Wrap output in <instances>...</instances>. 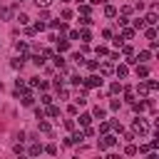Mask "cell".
<instances>
[{
	"mask_svg": "<svg viewBox=\"0 0 159 159\" xmlns=\"http://www.w3.org/2000/svg\"><path fill=\"white\" fill-rule=\"evenodd\" d=\"M104 114H107V112H104L102 107H94V109H92V117H97V119H104Z\"/></svg>",
	"mask_w": 159,
	"mask_h": 159,
	"instance_id": "cell-15",
	"label": "cell"
},
{
	"mask_svg": "<svg viewBox=\"0 0 159 159\" xmlns=\"http://www.w3.org/2000/svg\"><path fill=\"white\" fill-rule=\"evenodd\" d=\"M144 35H147V40H154V37H157V30L149 27V30H144Z\"/></svg>",
	"mask_w": 159,
	"mask_h": 159,
	"instance_id": "cell-27",
	"label": "cell"
},
{
	"mask_svg": "<svg viewBox=\"0 0 159 159\" xmlns=\"http://www.w3.org/2000/svg\"><path fill=\"white\" fill-rule=\"evenodd\" d=\"M149 57H152V52H149V50H142V52H139V55H137L134 60H137V62H147Z\"/></svg>",
	"mask_w": 159,
	"mask_h": 159,
	"instance_id": "cell-6",
	"label": "cell"
},
{
	"mask_svg": "<svg viewBox=\"0 0 159 159\" xmlns=\"http://www.w3.org/2000/svg\"><path fill=\"white\" fill-rule=\"evenodd\" d=\"M109 92H112V94H119V92H122V84H119V82H112V84H109Z\"/></svg>",
	"mask_w": 159,
	"mask_h": 159,
	"instance_id": "cell-18",
	"label": "cell"
},
{
	"mask_svg": "<svg viewBox=\"0 0 159 159\" xmlns=\"http://www.w3.org/2000/svg\"><path fill=\"white\" fill-rule=\"evenodd\" d=\"M94 52L102 57V55H107V47H104V45H97V47H94Z\"/></svg>",
	"mask_w": 159,
	"mask_h": 159,
	"instance_id": "cell-32",
	"label": "cell"
},
{
	"mask_svg": "<svg viewBox=\"0 0 159 159\" xmlns=\"http://www.w3.org/2000/svg\"><path fill=\"white\" fill-rule=\"evenodd\" d=\"M17 22H20V25H27V22H30V17H27L25 12H20V15H17Z\"/></svg>",
	"mask_w": 159,
	"mask_h": 159,
	"instance_id": "cell-25",
	"label": "cell"
},
{
	"mask_svg": "<svg viewBox=\"0 0 159 159\" xmlns=\"http://www.w3.org/2000/svg\"><path fill=\"white\" fill-rule=\"evenodd\" d=\"M45 27H47V22H45V20H37V22H35V30H37V32H42Z\"/></svg>",
	"mask_w": 159,
	"mask_h": 159,
	"instance_id": "cell-26",
	"label": "cell"
},
{
	"mask_svg": "<svg viewBox=\"0 0 159 159\" xmlns=\"http://www.w3.org/2000/svg\"><path fill=\"white\" fill-rule=\"evenodd\" d=\"M52 60H55V67H57V70H65V57H62V55H55Z\"/></svg>",
	"mask_w": 159,
	"mask_h": 159,
	"instance_id": "cell-9",
	"label": "cell"
},
{
	"mask_svg": "<svg viewBox=\"0 0 159 159\" xmlns=\"http://www.w3.org/2000/svg\"><path fill=\"white\" fill-rule=\"evenodd\" d=\"M99 70H102V75H112V72H114V70H112V65H107V62H104Z\"/></svg>",
	"mask_w": 159,
	"mask_h": 159,
	"instance_id": "cell-28",
	"label": "cell"
},
{
	"mask_svg": "<svg viewBox=\"0 0 159 159\" xmlns=\"http://www.w3.org/2000/svg\"><path fill=\"white\" fill-rule=\"evenodd\" d=\"M124 154H129V157L137 154V147H134V144H127V147H124Z\"/></svg>",
	"mask_w": 159,
	"mask_h": 159,
	"instance_id": "cell-29",
	"label": "cell"
},
{
	"mask_svg": "<svg viewBox=\"0 0 159 159\" xmlns=\"http://www.w3.org/2000/svg\"><path fill=\"white\" fill-rule=\"evenodd\" d=\"M122 52H124V55H127V57H132V55H134V50H132V47H129V45H122Z\"/></svg>",
	"mask_w": 159,
	"mask_h": 159,
	"instance_id": "cell-33",
	"label": "cell"
},
{
	"mask_svg": "<svg viewBox=\"0 0 159 159\" xmlns=\"http://www.w3.org/2000/svg\"><path fill=\"white\" fill-rule=\"evenodd\" d=\"M119 104H122L119 99H112V102H109V109H112V112H117V109H119Z\"/></svg>",
	"mask_w": 159,
	"mask_h": 159,
	"instance_id": "cell-35",
	"label": "cell"
},
{
	"mask_svg": "<svg viewBox=\"0 0 159 159\" xmlns=\"http://www.w3.org/2000/svg\"><path fill=\"white\" fill-rule=\"evenodd\" d=\"M72 62H75V65H84V55L75 52V55H72Z\"/></svg>",
	"mask_w": 159,
	"mask_h": 159,
	"instance_id": "cell-17",
	"label": "cell"
},
{
	"mask_svg": "<svg viewBox=\"0 0 159 159\" xmlns=\"http://www.w3.org/2000/svg\"><path fill=\"white\" fill-rule=\"evenodd\" d=\"M0 15H2L5 20H10V17H12V7H2V10H0Z\"/></svg>",
	"mask_w": 159,
	"mask_h": 159,
	"instance_id": "cell-20",
	"label": "cell"
},
{
	"mask_svg": "<svg viewBox=\"0 0 159 159\" xmlns=\"http://www.w3.org/2000/svg\"><path fill=\"white\" fill-rule=\"evenodd\" d=\"M137 75H139V77H149V70H147L144 65H139V67H137Z\"/></svg>",
	"mask_w": 159,
	"mask_h": 159,
	"instance_id": "cell-23",
	"label": "cell"
},
{
	"mask_svg": "<svg viewBox=\"0 0 159 159\" xmlns=\"http://www.w3.org/2000/svg\"><path fill=\"white\" fill-rule=\"evenodd\" d=\"M132 107H134V112H139V114H142V109H144V102H134Z\"/></svg>",
	"mask_w": 159,
	"mask_h": 159,
	"instance_id": "cell-38",
	"label": "cell"
},
{
	"mask_svg": "<svg viewBox=\"0 0 159 159\" xmlns=\"http://www.w3.org/2000/svg\"><path fill=\"white\" fill-rule=\"evenodd\" d=\"M22 65H25V57H12V62H10L12 70H22Z\"/></svg>",
	"mask_w": 159,
	"mask_h": 159,
	"instance_id": "cell-4",
	"label": "cell"
},
{
	"mask_svg": "<svg viewBox=\"0 0 159 159\" xmlns=\"http://www.w3.org/2000/svg\"><path fill=\"white\" fill-rule=\"evenodd\" d=\"M102 82H104V80H102V75H89L87 80H82V84H84V87H102Z\"/></svg>",
	"mask_w": 159,
	"mask_h": 159,
	"instance_id": "cell-1",
	"label": "cell"
},
{
	"mask_svg": "<svg viewBox=\"0 0 159 159\" xmlns=\"http://www.w3.org/2000/svg\"><path fill=\"white\" fill-rule=\"evenodd\" d=\"M87 67H89V70H97L99 65H97V60H87Z\"/></svg>",
	"mask_w": 159,
	"mask_h": 159,
	"instance_id": "cell-42",
	"label": "cell"
},
{
	"mask_svg": "<svg viewBox=\"0 0 159 159\" xmlns=\"http://www.w3.org/2000/svg\"><path fill=\"white\" fill-rule=\"evenodd\" d=\"M50 129H52V127H50V122H45V119H40V132H45V134H47Z\"/></svg>",
	"mask_w": 159,
	"mask_h": 159,
	"instance_id": "cell-24",
	"label": "cell"
},
{
	"mask_svg": "<svg viewBox=\"0 0 159 159\" xmlns=\"http://www.w3.org/2000/svg\"><path fill=\"white\" fill-rule=\"evenodd\" d=\"M114 75H117V77H127V75H129V67H127V65H117Z\"/></svg>",
	"mask_w": 159,
	"mask_h": 159,
	"instance_id": "cell-5",
	"label": "cell"
},
{
	"mask_svg": "<svg viewBox=\"0 0 159 159\" xmlns=\"http://www.w3.org/2000/svg\"><path fill=\"white\" fill-rule=\"evenodd\" d=\"M80 12H82V15H89V5H87V2H80Z\"/></svg>",
	"mask_w": 159,
	"mask_h": 159,
	"instance_id": "cell-30",
	"label": "cell"
},
{
	"mask_svg": "<svg viewBox=\"0 0 159 159\" xmlns=\"http://www.w3.org/2000/svg\"><path fill=\"white\" fill-rule=\"evenodd\" d=\"M82 139H84V134H82V132H77V134H72V142H75V144H80Z\"/></svg>",
	"mask_w": 159,
	"mask_h": 159,
	"instance_id": "cell-36",
	"label": "cell"
},
{
	"mask_svg": "<svg viewBox=\"0 0 159 159\" xmlns=\"http://www.w3.org/2000/svg\"><path fill=\"white\" fill-rule=\"evenodd\" d=\"M147 87H149V92H154L159 84H157V80H149V82H147Z\"/></svg>",
	"mask_w": 159,
	"mask_h": 159,
	"instance_id": "cell-37",
	"label": "cell"
},
{
	"mask_svg": "<svg viewBox=\"0 0 159 159\" xmlns=\"http://www.w3.org/2000/svg\"><path fill=\"white\" fill-rule=\"evenodd\" d=\"M45 152H47V154H57V147H55V144H47Z\"/></svg>",
	"mask_w": 159,
	"mask_h": 159,
	"instance_id": "cell-40",
	"label": "cell"
},
{
	"mask_svg": "<svg viewBox=\"0 0 159 159\" xmlns=\"http://www.w3.org/2000/svg\"><path fill=\"white\" fill-rule=\"evenodd\" d=\"M32 65L42 67V65H45V57H42V55H35V57H32Z\"/></svg>",
	"mask_w": 159,
	"mask_h": 159,
	"instance_id": "cell-22",
	"label": "cell"
},
{
	"mask_svg": "<svg viewBox=\"0 0 159 159\" xmlns=\"http://www.w3.org/2000/svg\"><path fill=\"white\" fill-rule=\"evenodd\" d=\"M70 40H80V30H72L70 32Z\"/></svg>",
	"mask_w": 159,
	"mask_h": 159,
	"instance_id": "cell-44",
	"label": "cell"
},
{
	"mask_svg": "<svg viewBox=\"0 0 159 159\" xmlns=\"http://www.w3.org/2000/svg\"><path fill=\"white\" fill-rule=\"evenodd\" d=\"M72 17V10H62V20H70Z\"/></svg>",
	"mask_w": 159,
	"mask_h": 159,
	"instance_id": "cell-43",
	"label": "cell"
},
{
	"mask_svg": "<svg viewBox=\"0 0 159 159\" xmlns=\"http://www.w3.org/2000/svg\"><path fill=\"white\" fill-rule=\"evenodd\" d=\"M32 102H35V97H32L30 92H25V94H22V104H25V107H30Z\"/></svg>",
	"mask_w": 159,
	"mask_h": 159,
	"instance_id": "cell-14",
	"label": "cell"
},
{
	"mask_svg": "<svg viewBox=\"0 0 159 159\" xmlns=\"http://www.w3.org/2000/svg\"><path fill=\"white\" fill-rule=\"evenodd\" d=\"M149 149H152V147H149V144H142V147H139V149H137V152H142V154H147V152H149Z\"/></svg>",
	"mask_w": 159,
	"mask_h": 159,
	"instance_id": "cell-45",
	"label": "cell"
},
{
	"mask_svg": "<svg viewBox=\"0 0 159 159\" xmlns=\"http://www.w3.org/2000/svg\"><path fill=\"white\" fill-rule=\"evenodd\" d=\"M15 50L25 55V52H27V42H15Z\"/></svg>",
	"mask_w": 159,
	"mask_h": 159,
	"instance_id": "cell-21",
	"label": "cell"
},
{
	"mask_svg": "<svg viewBox=\"0 0 159 159\" xmlns=\"http://www.w3.org/2000/svg\"><path fill=\"white\" fill-rule=\"evenodd\" d=\"M89 122H92V114H89V112H84V114H80V124H82V127H87Z\"/></svg>",
	"mask_w": 159,
	"mask_h": 159,
	"instance_id": "cell-10",
	"label": "cell"
},
{
	"mask_svg": "<svg viewBox=\"0 0 159 159\" xmlns=\"http://www.w3.org/2000/svg\"><path fill=\"white\" fill-rule=\"evenodd\" d=\"M82 80H84V77H80V75H72V77H70L72 84H82Z\"/></svg>",
	"mask_w": 159,
	"mask_h": 159,
	"instance_id": "cell-34",
	"label": "cell"
},
{
	"mask_svg": "<svg viewBox=\"0 0 159 159\" xmlns=\"http://www.w3.org/2000/svg\"><path fill=\"white\" fill-rule=\"evenodd\" d=\"M57 50H60V52L70 50V40H57Z\"/></svg>",
	"mask_w": 159,
	"mask_h": 159,
	"instance_id": "cell-13",
	"label": "cell"
},
{
	"mask_svg": "<svg viewBox=\"0 0 159 159\" xmlns=\"http://www.w3.org/2000/svg\"><path fill=\"white\" fill-rule=\"evenodd\" d=\"M104 15H107V17H114V15H117V7H114V5H107V7H104Z\"/></svg>",
	"mask_w": 159,
	"mask_h": 159,
	"instance_id": "cell-16",
	"label": "cell"
},
{
	"mask_svg": "<svg viewBox=\"0 0 159 159\" xmlns=\"http://www.w3.org/2000/svg\"><path fill=\"white\" fill-rule=\"evenodd\" d=\"M50 2H52V0H35V5H37V7H47Z\"/></svg>",
	"mask_w": 159,
	"mask_h": 159,
	"instance_id": "cell-41",
	"label": "cell"
},
{
	"mask_svg": "<svg viewBox=\"0 0 159 159\" xmlns=\"http://www.w3.org/2000/svg\"><path fill=\"white\" fill-rule=\"evenodd\" d=\"M80 37H82L84 42H89V40H92V32H89L87 27H82V30H80Z\"/></svg>",
	"mask_w": 159,
	"mask_h": 159,
	"instance_id": "cell-12",
	"label": "cell"
},
{
	"mask_svg": "<svg viewBox=\"0 0 159 159\" xmlns=\"http://www.w3.org/2000/svg\"><path fill=\"white\" fill-rule=\"evenodd\" d=\"M144 25H147V22H144V17H139V20H134V27H137V30H144Z\"/></svg>",
	"mask_w": 159,
	"mask_h": 159,
	"instance_id": "cell-31",
	"label": "cell"
},
{
	"mask_svg": "<svg viewBox=\"0 0 159 159\" xmlns=\"http://www.w3.org/2000/svg\"><path fill=\"white\" fill-rule=\"evenodd\" d=\"M57 114H60V107H55V104L50 102L47 109H45V117H57Z\"/></svg>",
	"mask_w": 159,
	"mask_h": 159,
	"instance_id": "cell-3",
	"label": "cell"
},
{
	"mask_svg": "<svg viewBox=\"0 0 159 159\" xmlns=\"http://www.w3.org/2000/svg\"><path fill=\"white\" fill-rule=\"evenodd\" d=\"M119 37H122V40H132V37H134V30H129V27L124 25V30H122V35H119Z\"/></svg>",
	"mask_w": 159,
	"mask_h": 159,
	"instance_id": "cell-8",
	"label": "cell"
},
{
	"mask_svg": "<svg viewBox=\"0 0 159 159\" xmlns=\"http://www.w3.org/2000/svg\"><path fill=\"white\" fill-rule=\"evenodd\" d=\"M132 127H134V132H137V134H147V132H149V124H147V122H144L142 117H137Z\"/></svg>",
	"mask_w": 159,
	"mask_h": 159,
	"instance_id": "cell-2",
	"label": "cell"
},
{
	"mask_svg": "<svg viewBox=\"0 0 159 159\" xmlns=\"http://www.w3.org/2000/svg\"><path fill=\"white\" fill-rule=\"evenodd\" d=\"M144 22H147V25H157V12L152 10V12H149V15L144 17Z\"/></svg>",
	"mask_w": 159,
	"mask_h": 159,
	"instance_id": "cell-11",
	"label": "cell"
},
{
	"mask_svg": "<svg viewBox=\"0 0 159 159\" xmlns=\"http://www.w3.org/2000/svg\"><path fill=\"white\" fill-rule=\"evenodd\" d=\"M137 92H139V97H147V94H149V87H147V82H139V84H137Z\"/></svg>",
	"mask_w": 159,
	"mask_h": 159,
	"instance_id": "cell-7",
	"label": "cell"
},
{
	"mask_svg": "<svg viewBox=\"0 0 159 159\" xmlns=\"http://www.w3.org/2000/svg\"><path fill=\"white\" fill-rule=\"evenodd\" d=\"M99 132L107 134V132H109V122H102V124H99Z\"/></svg>",
	"mask_w": 159,
	"mask_h": 159,
	"instance_id": "cell-39",
	"label": "cell"
},
{
	"mask_svg": "<svg viewBox=\"0 0 159 159\" xmlns=\"http://www.w3.org/2000/svg\"><path fill=\"white\" fill-rule=\"evenodd\" d=\"M37 154H42V147L40 144H32L30 147V157H37Z\"/></svg>",
	"mask_w": 159,
	"mask_h": 159,
	"instance_id": "cell-19",
	"label": "cell"
}]
</instances>
